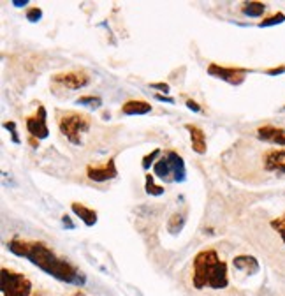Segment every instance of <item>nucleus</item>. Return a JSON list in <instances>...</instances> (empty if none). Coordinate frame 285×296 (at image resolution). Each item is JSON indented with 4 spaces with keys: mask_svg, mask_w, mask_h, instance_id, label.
Masks as SVG:
<instances>
[{
    "mask_svg": "<svg viewBox=\"0 0 285 296\" xmlns=\"http://www.w3.org/2000/svg\"><path fill=\"white\" fill-rule=\"evenodd\" d=\"M150 111H152V106L145 101H127L122 106L123 115H145L150 113Z\"/></svg>",
    "mask_w": 285,
    "mask_h": 296,
    "instance_id": "obj_15",
    "label": "nucleus"
},
{
    "mask_svg": "<svg viewBox=\"0 0 285 296\" xmlns=\"http://www.w3.org/2000/svg\"><path fill=\"white\" fill-rule=\"evenodd\" d=\"M241 11H243V14H246L250 18H259L266 13V6L263 2H245L241 6Z\"/></svg>",
    "mask_w": 285,
    "mask_h": 296,
    "instance_id": "obj_16",
    "label": "nucleus"
},
{
    "mask_svg": "<svg viewBox=\"0 0 285 296\" xmlns=\"http://www.w3.org/2000/svg\"><path fill=\"white\" fill-rule=\"evenodd\" d=\"M271 228L280 234V238H282V241L285 244V213L282 215V217L271 221Z\"/></svg>",
    "mask_w": 285,
    "mask_h": 296,
    "instance_id": "obj_20",
    "label": "nucleus"
},
{
    "mask_svg": "<svg viewBox=\"0 0 285 296\" xmlns=\"http://www.w3.org/2000/svg\"><path fill=\"white\" fill-rule=\"evenodd\" d=\"M283 107H285V106H283Z\"/></svg>",
    "mask_w": 285,
    "mask_h": 296,
    "instance_id": "obj_32",
    "label": "nucleus"
},
{
    "mask_svg": "<svg viewBox=\"0 0 285 296\" xmlns=\"http://www.w3.org/2000/svg\"><path fill=\"white\" fill-rule=\"evenodd\" d=\"M9 251L16 256H23L26 259L32 261L36 266H39L41 270H44L46 274H49L55 279L62 280L67 284H79L83 282V277L72 266L71 263H67L65 259L56 256L48 245L41 244V241H21V240H11L7 244Z\"/></svg>",
    "mask_w": 285,
    "mask_h": 296,
    "instance_id": "obj_1",
    "label": "nucleus"
},
{
    "mask_svg": "<svg viewBox=\"0 0 285 296\" xmlns=\"http://www.w3.org/2000/svg\"><path fill=\"white\" fill-rule=\"evenodd\" d=\"M53 82L69 88V90H79L90 83V76L84 71H69V72H59L53 76Z\"/></svg>",
    "mask_w": 285,
    "mask_h": 296,
    "instance_id": "obj_7",
    "label": "nucleus"
},
{
    "mask_svg": "<svg viewBox=\"0 0 285 296\" xmlns=\"http://www.w3.org/2000/svg\"><path fill=\"white\" fill-rule=\"evenodd\" d=\"M165 157H167L169 168H171V178L176 180V182H183L185 176H187V169H185V163H183L182 155H178L175 150H167V152H165Z\"/></svg>",
    "mask_w": 285,
    "mask_h": 296,
    "instance_id": "obj_11",
    "label": "nucleus"
},
{
    "mask_svg": "<svg viewBox=\"0 0 285 296\" xmlns=\"http://www.w3.org/2000/svg\"><path fill=\"white\" fill-rule=\"evenodd\" d=\"M285 21V14L283 13H275L273 16L264 18L263 21L259 23V26H271V25H278V23Z\"/></svg>",
    "mask_w": 285,
    "mask_h": 296,
    "instance_id": "obj_21",
    "label": "nucleus"
},
{
    "mask_svg": "<svg viewBox=\"0 0 285 296\" xmlns=\"http://www.w3.org/2000/svg\"><path fill=\"white\" fill-rule=\"evenodd\" d=\"M185 129L188 130V134H190L192 150H194L195 153H199V155L206 153L208 145H206V136H204V130L199 129L197 125H192V124H187V125H185Z\"/></svg>",
    "mask_w": 285,
    "mask_h": 296,
    "instance_id": "obj_12",
    "label": "nucleus"
},
{
    "mask_svg": "<svg viewBox=\"0 0 285 296\" xmlns=\"http://www.w3.org/2000/svg\"><path fill=\"white\" fill-rule=\"evenodd\" d=\"M185 104H187L188 110L195 111V113H201V106H199L195 101H192V99H187V102H185Z\"/></svg>",
    "mask_w": 285,
    "mask_h": 296,
    "instance_id": "obj_25",
    "label": "nucleus"
},
{
    "mask_svg": "<svg viewBox=\"0 0 285 296\" xmlns=\"http://www.w3.org/2000/svg\"><path fill=\"white\" fill-rule=\"evenodd\" d=\"M30 145H32V147H37V145H39V140H36V138H30Z\"/></svg>",
    "mask_w": 285,
    "mask_h": 296,
    "instance_id": "obj_30",
    "label": "nucleus"
},
{
    "mask_svg": "<svg viewBox=\"0 0 285 296\" xmlns=\"http://www.w3.org/2000/svg\"><path fill=\"white\" fill-rule=\"evenodd\" d=\"M233 264H234L236 270H241V272H245V274H248V275L257 274V272H259V263H257V259L255 257H252V256L234 257Z\"/></svg>",
    "mask_w": 285,
    "mask_h": 296,
    "instance_id": "obj_13",
    "label": "nucleus"
},
{
    "mask_svg": "<svg viewBox=\"0 0 285 296\" xmlns=\"http://www.w3.org/2000/svg\"><path fill=\"white\" fill-rule=\"evenodd\" d=\"M25 0H23V2H14V6H18V7H21V6H25Z\"/></svg>",
    "mask_w": 285,
    "mask_h": 296,
    "instance_id": "obj_31",
    "label": "nucleus"
},
{
    "mask_svg": "<svg viewBox=\"0 0 285 296\" xmlns=\"http://www.w3.org/2000/svg\"><path fill=\"white\" fill-rule=\"evenodd\" d=\"M155 99H159V101H164V102H175V99L173 97H165V95H160V94H155Z\"/></svg>",
    "mask_w": 285,
    "mask_h": 296,
    "instance_id": "obj_28",
    "label": "nucleus"
},
{
    "mask_svg": "<svg viewBox=\"0 0 285 296\" xmlns=\"http://www.w3.org/2000/svg\"><path fill=\"white\" fill-rule=\"evenodd\" d=\"M90 125L92 118L84 113H79V111H64V113H59L60 132L72 145L81 143V136L90 129Z\"/></svg>",
    "mask_w": 285,
    "mask_h": 296,
    "instance_id": "obj_3",
    "label": "nucleus"
},
{
    "mask_svg": "<svg viewBox=\"0 0 285 296\" xmlns=\"http://www.w3.org/2000/svg\"><path fill=\"white\" fill-rule=\"evenodd\" d=\"M71 208L87 226H94L95 222H97V211H95V210L88 208V206H84V205H81V203H78V201L72 203Z\"/></svg>",
    "mask_w": 285,
    "mask_h": 296,
    "instance_id": "obj_14",
    "label": "nucleus"
},
{
    "mask_svg": "<svg viewBox=\"0 0 285 296\" xmlns=\"http://www.w3.org/2000/svg\"><path fill=\"white\" fill-rule=\"evenodd\" d=\"M118 171L115 166V157H111L107 163H104L102 166H88L87 168V176L94 182H107V180L117 178Z\"/></svg>",
    "mask_w": 285,
    "mask_h": 296,
    "instance_id": "obj_9",
    "label": "nucleus"
},
{
    "mask_svg": "<svg viewBox=\"0 0 285 296\" xmlns=\"http://www.w3.org/2000/svg\"><path fill=\"white\" fill-rule=\"evenodd\" d=\"M246 72H248V69L245 67H224V65H218V64H210V67H208V74L224 79V82L231 85L243 83Z\"/></svg>",
    "mask_w": 285,
    "mask_h": 296,
    "instance_id": "obj_5",
    "label": "nucleus"
},
{
    "mask_svg": "<svg viewBox=\"0 0 285 296\" xmlns=\"http://www.w3.org/2000/svg\"><path fill=\"white\" fill-rule=\"evenodd\" d=\"M150 87L157 88V90H160V92H165V94H169V85L167 83H152Z\"/></svg>",
    "mask_w": 285,
    "mask_h": 296,
    "instance_id": "obj_26",
    "label": "nucleus"
},
{
    "mask_svg": "<svg viewBox=\"0 0 285 296\" xmlns=\"http://www.w3.org/2000/svg\"><path fill=\"white\" fill-rule=\"evenodd\" d=\"M153 171H155V175L159 178H169L171 176V168H169V160L165 157V153L153 164Z\"/></svg>",
    "mask_w": 285,
    "mask_h": 296,
    "instance_id": "obj_17",
    "label": "nucleus"
},
{
    "mask_svg": "<svg viewBox=\"0 0 285 296\" xmlns=\"http://www.w3.org/2000/svg\"><path fill=\"white\" fill-rule=\"evenodd\" d=\"M41 16H42V13H41L39 7H30V9L26 11V20L32 21V23H37V21H39V20H41Z\"/></svg>",
    "mask_w": 285,
    "mask_h": 296,
    "instance_id": "obj_22",
    "label": "nucleus"
},
{
    "mask_svg": "<svg viewBox=\"0 0 285 296\" xmlns=\"http://www.w3.org/2000/svg\"><path fill=\"white\" fill-rule=\"evenodd\" d=\"M157 155H160V148H155V150H153L152 153H148V155H145V157H142V168H145V169H148V168H150V164L153 163V159H155Z\"/></svg>",
    "mask_w": 285,
    "mask_h": 296,
    "instance_id": "obj_23",
    "label": "nucleus"
},
{
    "mask_svg": "<svg viewBox=\"0 0 285 296\" xmlns=\"http://www.w3.org/2000/svg\"><path fill=\"white\" fill-rule=\"evenodd\" d=\"M26 130H28L30 138H36V140H44L49 136V129L46 124V107L39 106L37 111L30 117H26L25 120Z\"/></svg>",
    "mask_w": 285,
    "mask_h": 296,
    "instance_id": "obj_6",
    "label": "nucleus"
},
{
    "mask_svg": "<svg viewBox=\"0 0 285 296\" xmlns=\"http://www.w3.org/2000/svg\"><path fill=\"white\" fill-rule=\"evenodd\" d=\"M257 138L266 143L276 145V147H285V129L282 127H276L271 124L261 125L257 129Z\"/></svg>",
    "mask_w": 285,
    "mask_h": 296,
    "instance_id": "obj_10",
    "label": "nucleus"
},
{
    "mask_svg": "<svg viewBox=\"0 0 285 296\" xmlns=\"http://www.w3.org/2000/svg\"><path fill=\"white\" fill-rule=\"evenodd\" d=\"M192 284L195 289H225L229 286L227 263L215 249H204L192 261Z\"/></svg>",
    "mask_w": 285,
    "mask_h": 296,
    "instance_id": "obj_2",
    "label": "nucleus"
},
{
    "mask_svg": "<svg viewBox=\"0 0 285 296\" xmlns=\"http://www.w3.org/2000/svg\"><path fill=\"white\" fill-rule=\"evenodd\" d=\"M146 192L148 194H152V196H160L164 192V187H160V185H155V178H153V175H146Z\"/></svg>",
    "mask_w": 285,
    "mask_h": 296,
    "instance_id": "obj_18",
    "label": "nucleus"
},
{
    "mask_svg": "<svg viewBox=\"0 0 285 296\" xmlns=\"http://www.w3.org/2000/svg\"><path fill=\"white\" fill-rule=\"evenodd\" d=\"M268 74L275 76V74H282V72H285V65H280V67H273V69H268Z\"/></svg>",
    "mask_w": 285,
    "mask_h": 296,
    "instance_id": "obj_27",
    "label": "nucleus"
},
{
    "mask_svg": "<svg viewBox=\"0 0 285 296\" xmlns=\"http://www.w3.org/2000/svg\"><path fill=\"white\" fill-rule=\"evenodd\" d=\"M78 104H83V106H92V107H101L102 106V99L97 97V95H84V97H79Z\"/></svg>",
    "mask_w": 285,
    "mask_h": 296,
    "instance_id": "obj_19",
    "label": "nucleus"
},
{
    "mask_svg": "<svg viewBox=\"0 0 285 296\" xmlns=\"http://www.w3.org/2000/svg\"><path fill=\"white\" fill-rule=\"evenodd\" d=\"M32 282L23 274L2 268V296H30Z\"/></svg>",
    "mask_w": 285,
    "mask_h": 296,
    "instance_id": "obj_4",
    "label": "nucleus"
},
{
    "mask_svg": "<svg viewBox=\"0 0 285 296\" xmlns=\"http://www.w3.org/2000/svg\"><path fill=\"white\" fill-rule=\"evenodd\" d=\"M62 221H64V224H67L69 228H72V224H71V222H69V221H71V219H69L67 215H64V219H62Z\"/></svg>",
    "mask_w": 285,
    "mask_h": 296,
    "instance_id": "obj_29",
    "label": "nucleus"
},
{
    "mask_svg": "<svg viewBox=\"0 0 285 296\" xmlns=\"http://www.w3.org/2000/svg\"><path fill=\"white\" fill-rule=\"evenodd\" d=\"M263 168L268 173L285 175V148H269L263 153Z\"/></svg>",
    "mask_w": 285,
    "mask_h": 296,
    "instance_id": "obj_8",
    "label": "nucleus"
},
{
    "mask_svg": "<svg viewBox=\"0 0 285 296\" xmlns=\"http://www.w3.org/2000/svg\"><path fill=\"white\" fill-rule=\"evenodd\" d=\"M6 127L13 132V141L14 143H20V138H18V132H16V127H14V122H6Z\"/></svg>",
    "mask_w": 285,
    "mask_h": 296,
    "instance_id": "obj_24",
    "label": "nucleus"
}]
</instances>
